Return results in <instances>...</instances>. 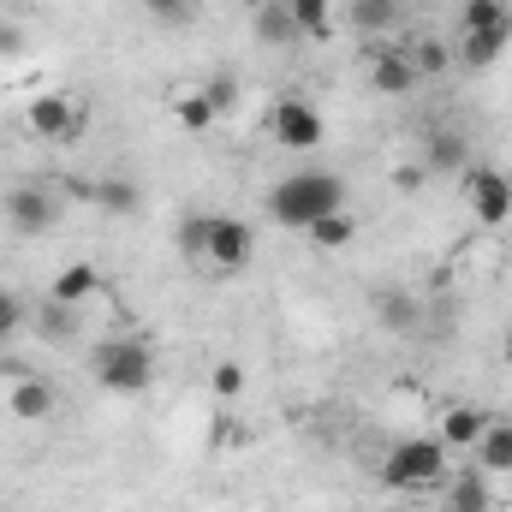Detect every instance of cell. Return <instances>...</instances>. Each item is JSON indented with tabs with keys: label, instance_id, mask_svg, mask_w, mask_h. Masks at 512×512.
Wrapping results in <instances>:
<instances>
[{
	"label": "cell",
	"instance_id": "cell-1",
	"mask_svg": "<svg viewBox=\"0 0 512 512\" xmlns=\"http://www.w3.org/2000/svg\"><path fill=\"white\" fill-rule=\"evenodd\" d=\"M262 209H268L274 227H286V233H310L322 215L346 209V185H340L334 173H322V167H298V173L274 179V191H268Z\"/></svg>",
	"mask_w": 512,
	"mask_h": 512
},
{
	"label": "cell",
	"instance_id": "cell-2",
	"mask_svg": "<svg viewBox=\"0 0 512 512\" xmlns=\"http://www.w3.org/2000/svg\"><path fill=\"white\" fill-rule=\"evenodd\" d=\"M382 483L399 489V495L441 489L447 483V447H441V435H405V441H393L382 459Z\"/></svg>",
	"mask_w": 512,
	"mask_h": 512
},
{
	"label": "cell",
	"instance_id": "cell-3",
	"mask_svg": "<svg viewBox=\"0 0 512 512\" xmlns=\"http://www.w3.org/2000/svg\"><path fill=\"white\" fill-rule=\"evenodd\" d=\"M90 376L108 393H149L155 387V346L137 334H114L90 352Z\"/></svg>",
	"mask_w": 512,
	"mask_h": 512
},
{
	"label": "cell",
	"instance_id": "cell-4",
	"mask_svg": "<svg viewBox=\"0 0 512 512\" xmlns=\"http://www.w3.org/2000/svg\"><path fill=\"white\" fill-rule=\"evenodd\" d=\"M256 256V233L251 221H239V215H209L203 209V256H197V268H215V274H245Z\"/></svg>",
	"mask_w": 512,
	"mask_h": 512
},
{
	"label": "cell",
	"instance_id": "cell-5",
	"mask_svg": "<svg viewBox=\"0 0 512 512\" xmlns=\"http://www.w3.org/2000/svg\"><path fill=\"white\" fill-rule=\"evenodd\" d=\"M24 126L36 131L42 143L72 149V143H84V131H90V108H84L78 96H66V90H42V96L24 108Z\"/></svg>",
	"mask_w": 512,
	"mask_h": 512
},
{
	"label": "cell",
	"instance_id": "cell-6",
	"mask_svg": "<svg viewBox=\"0 0 512 512\" xmlns=\"http://www.w3.org/2000/svg\"><path fill=\"white\" fill-rule=\"evenodd\" d=\"M262 126H268V137H274L280 149H292V155H310V149H322V137H328L316 102H304V96H280V102L262 114Z\"/></svg>",
	"mask_w": 512,
	"mask_h": 512
},
{
	"label": "cell",
	"instance_id": "cell-7",
	"mask_svg": "<svg viewBox=\"0 0 512 512\" xmlns=\"http://www.w3.org/2000/svg\"><path fill=\"white\" fill-rule=\"evenodd\" d=\"M465 209H471L483 227L512 221V179L495 173V167H465Z\"/></svg>",
	"mask_w": 512,
	"mask_h": 512
},
{
	"label": "cell",
	"instance_id": "cell-8",
	"mask_svg": "<svg viewBox=\"0 0 512 512\" xmlns=\"http://www.w3.org/2000/svg\"><path fill=\"white\" fill-rule=\"evenodd\" d=\"M0 209H6V221H12L18 233H48V227L60 221V203H54L48 185H12V191L0 197Z\"/></svg>",
	"mask_w": 512,
	"mask_h": 512
},
{
	"label": "cell",
	"instance_id": "cell-9",
	"mask_svg": "<svg viewBox=\"0 0 512 512\" xmlns=\"http://www.w3.org/2000/svg\"><path fill=\"white\" fill-rule=\"evenodd\" d=\"M370 84H376L382 96H411L423 78L411 72V60H405L399 42H382V48H370Z\"/></svg>",
	"mask_w": 512,
	"mask_h": 512
},
{
	"label": "cell",
	"instance_id": "cell-10",
	"mask_svg": "<svg viewBox=\"0 0 512 512\" xmlns=\"http://www.w3.org/2000/svg\"><path fill=\"white\" fill-rule=\"evenodd\" d=\"M6 411L18 417V423H42V417H54V382H42V376H12L6 387Z\"/></svg>",
	"mask_w": 512,
	"mask_h": 512
},
{
	"label": "cell",
	"instance_id": "cell-11",
	"mask_svg": "<svg viewBox=\"0 0 512 512\" xmlns=\"http://www.w3.org/2000/svg\"><path fill=\"white\" fill-rule=\"evenodd\" d=\"M489 417H495V411H477V405H447V417H441V447H447V453H471V447L483 441Z\"/></svg>",
	"mask_w": 512,
	"mask_h": 512
},
{
	"label": "cell",
	"instance_id": "cell-12",
	"mask_svg": "<svg viewBox=\"0 0 512 512\" xmlns=\"http://www.w3.org/2000/svg\"><path fill=\"white\" fill-rule=\"evenodd\" d=\"M471 453H477L483 477H507L512 471V417H489V429H483V441Z\"/></svg>",
	"mask_w": 512,
	"mask_h": 512
},
{
	"label": "cell",
	"instance_id": "cell-13",
	"mask_svg": "<svg viewBox=\"0 0 512 512\" xmlns=\"http://www.w3.org/2000/svg\"><path fill=\"white\" fill-rule=\"evenodd\" d=\"M346 18L364 36H393L399 18H405V0H346Z\"/></svg>",
	"mask_w": 512,
	"mask_h": 512
},
{
	"label": "cell",
	"instance_id": "cell-14",
	"mask_svg": "<svg viewBox=\"0 0 512 512\" xmlns=\"http://www.w3.org/2000/svg\"><path fill=\"white\" fill-rule=\"evenodd\" d=\"M512 36H477V30H459V42H453V60L465 66V72H495L501 66V54H507Z\"/></svg>",
	"mask_w": 512,
	"mask_h": 512
},
{
	"label": "cell",
	"instance_id": "cell-15",
	"mask_svg": "<svg viewBox=\"0 0 512 512\" xmlns=\"http://www.w3.org/2000/svg\"><path fill=\"white\" fill-rule=\"evenodd\" d=\"M399 48H405V60H411V72H417V78H441V72L453 66L447 36H399Z\"/></svg>",
	"mask_w": 512,
	"mask_h": 512
},
{
	"label": "cell",
	"instance_id": "cell-16",
	"mask_svg": "<svg viewBox=\"0 0 512 512\" xmlns=\"http://www.w3.org/2000/svg\"><path fill=\"white\" fill-rule=\"evenodd\" d=\"M459 30H477V36H512V6L507 0H465V6H459Z\"/></svg>",
	"mask_w": 512,
	"mask_h": 512
},
{
	"label": "cell",
	"instance_id": "cell-17",
	"mask_svg": "<svg viewBox=\"0 0 512 512\" xmlns=\"http://www.w3.org/2000/svg\"><path fill=\"white\" fill-rule=\"evenodd\" d=\"M96 292H102V274H96L90 262H72V268H60V274H54V292H48V298L78 310V304H90Z\"/></svg>",
	"mask_w": 512,
	"mask_h": 512
},
{
	"label": "cell",
	"instance_id": "cell-18",
	"mask_svg": "<svg viewBox=\"0 0 512 512\" xmlns=\"http://www.w3.org/2000/svg\"><path fill=\"white\" fill-rule=\"evenodd\" d=\"M304 239H310L316 251H346V245L358 239V215H352V209H334V215H322Z\"/></svg>",
	"mask_w": 512,
	"mask_h": 512
},
{
	"label": "cell",
	"instance_id": "cell-19",
	"mask_svg": "<svg viewBox=\"0 0 512 512\" xmlns=\"http://www.w3.org/2000/svg\"><path fill=\"white\" fill-rule=\"evenodd\" d=\"M256 42H268V48H286V42H298V24H292V12H286V0H268V6H256Z\"/></svg>",
	"mask_w": 512,
	"mask_h": 512
},
{
	"label": "cell",
	"instance_id": "cell-20",
	"mask_svg": "<svg viewBox=\"0 0 512 512\" xmlns=\"http://www.w3.org/2000/svg\"><path fill=\"white\" fill-rule=\"evenodd\" d=\"M465 161H471V149H465V137H459V131H429L423 167H435V173H453V167H465Z\"/></svg>",
	"mask_w": 512,
	"mask_h": 512
},
{
	"label": "cell",
	"instance_id": "cell-21",
	"mask_svg": "<svg viewBox=\"0 0 512 512\" xmlns=\"http://www.w3.org/2000/svg\"><path fill=\"white\" fill-rule=\"evenodd\" d=\"M298 36H328L334 30V0H286Z\"/></svg>",
	"mask_w": 512,
	"mask_h": 512
},
{
	"label": "cell",
	"instance_id": "cell-22",
	"mask_svg": "<svg viewBox=\"0 0 512 512\" xmlns=\"http://www.w3.org/2000/svg\"><path fill=\"white\" fill-rule=\"evenodd\" d=\"M96 203H102L108 215H137V209H143V191H137L131 179H102V185H96Z\"/></svg>",
	"mask_w": 512,
	"mask_h": 512
},
{
	"label": "cell",
	"instance_id": "cell-23",
	"mask_svg": "<svg viewBox=\"0 0 512 512\" xmlns=\"http://www.w3.org/2000/svg\"><path fill=\"white\" fill-rule=\"evenodd\" d=\"M447 512H489V489H483V471H465V477H453Z\"/></svg>",
	"mask_w": 512,
	"mask_h": 512
},
{
	"label": "cell",
	"instance_id": "cell-24",
	"mask_svg": "<svg viewBox=\"0 0 512 512\" xmlns=\"http://www.w3.org/2000/svg\"><path fill=\"white\" fill-rule=\"evenodd\" d=\"M197 90H203V102L215 108V120H227V114L239 108V78H233V72H215V78H203Z\"/></svg>",
	"mask_w": 512,
	"mask_h": 512
},
{
	"label": "cell",
	"instance_id": "cell-25",
	"mask_svg": "<svg viewBox=\"0 0 512 512\" xmlns=\"http://www.w3.org/2000/svg\"><path fill=\"white\" fill-rule=\"evenodd\" d=\"M173 120L185 131H209L215 126V108L203 102V90H185V96H173Z\"/></svg>",
	"mask_w": 512,
	"mask_h": 512
},
{
	"label": "cell",
	"instance_id": "cell-26",
	"mask_svg": "<svg viewBox=\"0 0 512 512\" xmlns=\"http://www.w3.org/2000/svg\"><path fill=\"white\" fill-rule=\"evenodd\" d=\"M143 6H149V18H155V24H173V30H179V24H191V12H197V0H143Z\"/></svg>",
	"mask_w": 512,
	"mask_h": 512
},
{
	"label": "cell",
	"instance_id": "cell-27",
	"mask_svg": "<svg viewBox=\"0 0 512 512\" xmlns=\"http://www.w3.org/2000/svg\"><path fill=\"white\" fill-rule=\"evenodd\" d=\"M179 256H185V262H197V256H203V209L179 221Z\"/></svg>",
	"mask_w": 512,
	"mask_h": 512
},
{
	"label": "cell",
	"instance_id": "cell-28",
	"mask_svg": "<svg viewBox=\"0 0 512 512\" xmlns=\"http://www.w3.org/2000/svg\"><path fill=\"white\" fill-rule=\"evenodd\" d=\"M209 387H215V399H239V393H245V370H239V364H215Z\"/></svg>",
	"mask_w": 512,
	"mask_h": 512
},
{
	"label": "cell",
	"instance_id": "cell-29",
	"mask_svg": "<svg viewBox=\"0 0 512 512\" xmlns=\"http://www.w3.org/2000/svg\"><path fill=\"white\" fill-rule=\"evenodd\" d=\"M18 328H24V304H18V292L0 286V340H12Z\"/></svg>",
	"mask_w": 512,
	"mask_h": 512
},
{
	"label": "cell",
	"instance_id": "cell-30",
	"mask_svg": "<svg viewBox=\"0 0 512 512\" xmlns=\"http://www.w3.org/2000/svg\"><path fill=\"white\" fill-rule=\"evenodd\" d=\"M382 322H387V328H411V322H417L411 298H382Z\"/></svg>",
	"mask_w": 512,
	"mask_h": 512
},
{
	"label": "cell",
	"instance_id": "cell-31",
	"mask_svg": "<svg viewBox=\"0 0 512 512\" xmlns=\"http://www.w3.org/2000/svg\"><path fill=\"white\" fill-rule=\"evenodd\" d=\"M423 179H429V167H423V161H411V167H399V173H393V185H399V191H417Z\"/></svg>",
	"mask_w": 512,
	"mask_h": 512
},
{
	"label": "cell",
	"instance_id": "cell-32",
	"mask_svg": "<svg viewBox=\"0 0 512 512\" xmlns=\"http://www.w3.org/2000/svg\"><path fill=\"white\" fill-rule=\"evenodd\" d=\"M245 6H251V12H256V6H268V0H245Z\"/></svg>",
	"mask_w": 512,
	"mask_h": 512
},
{
	"label": "cell",
	"instance_id": "cell-33",
	"mask_svg": "<svg viewBox=\"0 0 512 512\" xmlns=\"http://www.w3.org/2000/svg\"><path fill=\"white\" fill-rule=\"evenodd\" d=\"M507 364H512V334H507Z\"/></svg>",
	"mask_w": 512,
	"mask_h": 512
},
{
	"label": "cell",
	"instance_id": "cell-34",
	"mask_svg": "<svg viewBox=\"0 0 512 512\" xmlns=\"http://www.w3.org/2000/svg\"><path fill=\"white\" fill-rule=\"evenodd\" d=\"M0 42H6V36H0Z\"/></svg>",
	"mask_w": 512,
	"mask_h": 512
}]
</instances>
